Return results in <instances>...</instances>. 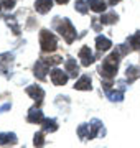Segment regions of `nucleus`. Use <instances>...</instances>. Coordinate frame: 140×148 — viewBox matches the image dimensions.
I'll list each match as a JSON object with an SVG mask.
<instances>
[{
    "label": "nucleus",
    "instance_id": "nucleus-30",
    "mask_svg": "<svg viewBox=\"0 0 140 148\" xmlns=\"http://www.w3.org/2000/svg\"><path fill=\"white\" fill-rule=\"evenodd\" d=\"M0 8H2V7H0Z\"/></svg>",
    "mask_w": 140,
    "mask_h": 148
},
{
    "label": "nucleus",
    "instance_id": "nucleus-16",
    "mask_svg": "<svg viewBox=\"0 0 140 148\" xmlns=\"http://www.w3.org/2000/svg\"><path fill=\"white\" fill-rule=\"evenodd\" d=\"M43 130L45 132H56L58 130V123L54 119H45L43 120Z\"/></svg>",
    "mask_w": 140,
    "mask_h": 148
},
{
    "label": "nucleus",
    "instance_id": "nucleus-4",
    "mask_svg": "<svg viewBox=\"0 0 140 148\" xmlns=\"http://www.w3.org/2000/svg\"><path fill=\"white\" fill-rule=\"evenodd\" d=\"M49 76H51L53 84H56V86H63V84H66V81H68V74H66L65 71L58 69V68H54Z\"/></svg>",
    "mask_w": 140,
    "mask_h": 148
},
{
    "label": "nucleus",
    "instance_id": "nucleus-26",
    "mask_svg": "<svg viewBox=\"0 0 140 148\" xmlns=\"http://www.w3.org/2000/svg\"><path fill=\"white\" fill-rule=\"evenodd\" d=\"M92 28H94L96 32H101V30H102V28H101V25L97 23V18H92Z\"/></svg>",
    "mask_w": 140,
    "mask_h": 148
},
{
    "label": "nucleus",
    "instance_id": "nucleus-5",
    "mask_svg": "<svg viewBox=\"0 0 140 148\" xmlns=\"http://www.w3.org/2000/svg\"><path fill=\"white\" fill-rule=\"evenodd\" d=\"M27 94L32 97L33 101H36L38 104L43 101V97H45V90L40 87V86H28L27 87Z\"/></svg>",
    "mask_w": 140,
    "mask_h": 148
},
{
    "label": "nucleus",
    "instance_id": "nucleus-12",
    "mask_svg": "<svg viewBox=\"0 0 140 148\" xmlns=\"http://www.w3.org/2000/svg\"><path fill=\"white\" fill-rule=\"evenodd\" d=\"M13 61V56L10 53H5V54H0V73L5 74L8 71V66L10 63Z\"/></svg>",
    "mask_w": 140,
    "mask_h": 148
},
{
    "label": "nucleus",
    "instance_id": "nucleus-9",
    "mask_svg": "<svg viewBox=\"0 0 140 148\" xmlns=\"http://www.w3.org/2000/svg\"><path fill=\"white\" fill-rule=\"evenodd\" d=\"M48 64L45 63L43 59H40L36 64H35V76H36L40 81H43L45 77H46V71H48Z\"/></svg>",
    "mask_w": 140,
    "mask_h": 148
},
{
    "label": "nucleus",
    "instance_id": "nucleus-10",
    "mask_svg": "<svg viewBox=\"0 0 140 148\" xmlns=\"http://www.w3.org/2000/svg\"><path fill=\"white\" fill-rule=\"evenodd\" d=\"M35 8H36L38 13H48L53 8V0H36Z\"/></svg>",
    "mask_w": 140,
    "mask_h": 148
},
{
    "label": "nucleus",
    "instance_id": "nucleus-2",
    "mask_svg": "<svg viewBox=\"0 0 140 148\" xmlns=\"http://www.w3.org/2000/svg\"><path fill=\"white\" fill-rule=\"evenodd\" d=\"M40 45H41V49L45 53H51V51H54L58 48V40H56V36L51 32L41 30V33H40Z\"/></svg>",
    "mask_w": 140,
    "mask_h": 148
},
{
    "label": "nucleus",
    "instance_id": "nucleus-18",
    "mask_svg": "<svg viewBox=\"0 0 140 148\" xmlns=\"http://www.w3.org/2000/svg\"><path fill=\"white\" fill-rule=\"evenodd\" d=\"M99 20H101V23H102V25H112V23H115V21H117V15H115L114 12H110V13L102 15Z\"/></svg>",
    "mask_w": 140,
    "mask_h": 148
},
{
    "label": "nucleus",
    "instance_id": "nucleus-25",
    "mask_svg": "<svg viewBox=\"0 0 140 148\" xmlns=\"http://www.w3.org/2000/svg\"><path fill=\"white\" fill-rule=\"evenodd\" d=\"M2 5L5 8H8V10H12L15 7V0H2Z\"/></svg>",
    "mask_w": 140,
    "mask_h": 148
},
{
    "label": "nucleus",
    "instance_id": "nucleus-28",
    "mask_svg": "<svg viewBox=\"0 0 140 148\" xmlns=\"http://www.w3.org/2000/svg\"><path fill=\"white\" fill-rule=\"evenodd\" d=\"M109 3H110V5H115V3H117V2H120V0H107Z\"/></svg>",
    "mask_w": 140,
    "mask_h": 148
},
{
    "label": "nucleus",
    "instance_id": "nucleus-27",
    "mask_svg": "<svg viewBox=\"0 0 140 148\" xmlns=\"http://www.w3.org/2000/svg\"><path fill=\"white\" fill-rule=\"evenodd\" d=\"M8 109H10V104H3V106L0 107V112H7Z\"/></svg>",
    "mask_w": 140,
    "mask_h": 148
},
{
    "label": "nucleus",
    "instance_id": "nucleus-6",
    "mask_svg": "<svg viewBox=\"0 0 140 148\" xmlns=\"http://www.w3.org/2000/svg\"><path fill=\"white\" fill-rule=\"evenodd\" d=\"M27 120L30 122V123H43V120H45L43 112L40 110V109H36V107H33V109H30V112H28Z\"/></svg>",
    "mask_w": 140,
    "mask_h": 148
},
{
    "label": "nucleus",
    "instance_id": "nucleus-24",
    "mask_svg": "<svg viewBox=\"0 0 140 148\" xmlns=\"http://www.w3.org/2000/svg\"><path fill=\"white\" fill-rule=\"evenodd\" d=\"M33 143H35V147H36V148H43V147H45V137H43V132L35 133Z\"/></svg>",
    "mask_w": 140,
    "mask_h": 148
},
{
    "label": "nucleus",
    "instance_id": "nucleus-22",
    "mask_svg": "<svg viewBox=\"0 0 140 148\" xmlns=\"http://www.w3.org/2000/svg\"><path fill=\"white\" fill-rule=\"evenodd\" d=\"M74 7H76V10L79 12V13H82V15H84V13H87V10H89V2H84V0H78Z\"/></svg>",
    "mask_w": 140,
    "mask_h": 148
},
{
    "label": "nucleus",
    "instance_id": "nucleus-19",
    "mask_svg": "<svg viewBox=\"0 0 140 148\" xmlns=\"http://www.w3.org/2000/svg\"><path fill=\"white\" fill-rule=\"evenodd\" d=\"M89 127H91V133H89V138H94L99 133V130H101V127H102V123H101V120H97V119H94V120L89 123Z\"/></svg>",
    "mask_w": 140,
    "mask_h": 148
},
{
    "label": "nucleus",
    "instance_id": "nucleus-11",
    "mask_svg": "<svg viewBox=\"0 0 140 148\" xmlns=\"http://www.w3.org/2000/svg\"><path fill=\"white\" fill-rule=\"evenodd\" d=\"M112 46V43H110V40L106 36H102V35H99V36L96 38V48L99 53H102V51H107L109 48Z\"/></svg>",
    "mask_w": 140,
    "mask_h": 148
},
{
    "label": "nucleus",
    "instance_id": "nucleus-20",
    "mask_svg": "<svg viewBox=\"0 0 140 148\" xmlns=\"http://www.w3.org/2000/svg\"><path fill=\"white\" fill-rule=\"evenodd\" d=\"M125 76H127L129 82H134V81L140 76V71L135 68V66H129V68H127V73H125Z\"/></svg>",
    "mask_w": 140,
    "mask_h": 148
},
{
    "label": "nucleus",
    "instance_id": "nucleus-13",
    "mask_svg": "<svg viewBox=\"0 0 140 148\" xmlns=\"http://www.w3.org/2000/svg\"><path fill=\"white\" fill-rule=\"evenodd\" d=\"M16 143V137H15V133H0V145H15Z\"/></svg>",
    "mask_w": 140,
    "mask_h": 148
},
{
    "label": "nucleus",
    "instance_id": "nucleus-17",
    "mask_svg": "<svg viewBox=\"0 0 140 148\" xmlns=\"http://www.w3.org/2000/svg\"><path fill=\"white\" fill-rule=\"evenodd\" d=\"M107 97L110 99L112 102H120L124 99V90H109L107 89Z\"/></svg>",
    "mask_w": 140,
    "mask_h": 148
},
{
    "label": "nucleus",
    "instance_id": "nucleus-14",
    "mask_svg": "<svg viewBox=\"0 0 140 148\" xmlns=\"http://www.w3.org/2000/svg\"><path fill=\"white\" fill-rule=\"evenodd\" d=\"M66 71L71 74V76H78V73H79V66H78V63H76V59L69 58V59H66Z\"/></svg>",
    "mask_w": 140,
    "mask_h": 148
},
{
    "label": "nucleus",
    "instance_id": "nucleus-7",
    "mask_svg": "<svg viewBox=\"0 0 140 148\" xmlns=\"http://www.w3.org/2000/svg\"><path fill=\"white\" fill-rule=\"evenodd\" d=\"M79 58H81V63L82 66H89V64L94 63V56H92V51L89 49L87 46H82L81 48V51H79Z\"/></svg>",
    "mask_w": 140,
    "mask_h": 148
},
{
    "label": "nucleus",
    "instance_id": "nucleus-29",
    "mask_svg": "<svg viewBox=\"0 0 140 148\" xmlns=\"http://www.w3.org/2000/svg\"><path fill=\"white\" fill-rule=\"evenodd\" d=\"M56 2H58V3H61V5H63V3H68L69 0H56Z\"/></svg>",
    "mask_w": 140,
    "mask_h": 148
},
{
    "label": "nucleus",
    "instance_id": "nucleus-3",
    "mask_svg": "<svg viewBox=\"0 0 140 148\" xmlns=\"http://www.w3.org/2000/svg\"><path fill=\"white\" fill-rule=\"evenodd\" d=\"M56 27H58V32L61 33V36L66 40V43H73L76 40V30L68 18H63L61 21H56Z\"/></svg>",
    "mask_w": 140,
    "mask_h": 148
},
{
    "label": "nucleus",
    "instance_id": "nucleus-21",
    "mask_svg": "<svg viewBox=\"0 0 140 148\" xmlns=\"http://www.w3.org/2000/svg\"><path fill=\"white\" fill-rule=\"evenodd\" d=\"M78 133H79V137H81L82 140H84V138H89V133H91V127H89V123H82V125H79Z\"/></svg>",
    "mask_w": 140,
    "mask_h": 148
},
{
    "label": "nucleus",
    "instance_id": "nucleus-1",
    "mask_svg": "<svg viewBox=\"0 0 140 148\" xmlns=\"http://www.w3.org/2000/svg\"><path fill=\"white\" fill-rule=\"evenodd\" d=\"M120 56H122L120 49L115 48L107 58H104L102 64H101V68H99V74L102 76L104 79L110 81L112 77H115V74H117V68H119V61H120Z\"/></svg>",
    "mask_w": 140,
    "mask_h": 148
},
{
    "label": "nucleus",
    "instance_id": "nucleus-15",
    "mask_svg": "<svg viewBox=\"0 0 140 148\" xmlns=\"http://www.w3.org/2000/svg\"><path fill=\"white\" fill-rule=\"evenodd\" d=\"M106 3H104L102 0H89V8L92 12H97V13H102L106 10Z\"/></svg>",
    "mask_w": 140,
    "mask_h": 148
},
{
    "label": "nucleus",
    "instance_id": "nucleus-23",
    "mask_svg": "<svg viewBox=\"0 0 140 148\" xmlns=\"http://www.w3.org/2000/svg\"><path fill=\"white\" fill-rule=\"evenodd\" d=\"M129 45H132V49H140V32L129 38Z\"/></svg>",
    "mask_w": 140,
    "mask_h": 148
},
{
    "label": "nucleus",
    "instance_id": "nucleus-8",
    "mask_svg": "<svg viewBox=\"0 0 140 148\" xmlns=\"http://www.w3.org/2000/svg\"><path fill=\"white\" fill-rule=\"evenodd\" d=\"M74 89H78V90H91V89H92V86H91V77H89L87 74L81 76L79 79L76 81Z\"/></svg>",
    "mask_w": 140,
    "mask_h": 148
}]
</instances>
